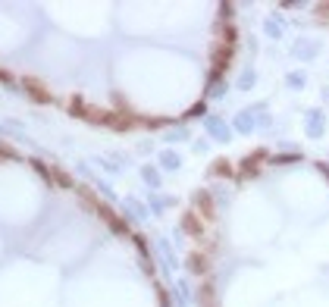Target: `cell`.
Wrapping results in <instances>:
<instances>
[{
  "mask_svg": "<svg viewBox=\"0 0 329 307\" xmlns=\"http://www.w3.org/2000/svg\"><path fill=\"white\" fill-rule=\"evenodd\" d=\"M25 85H29V91H31L35 97H41V100H47V97H50V94H47V88H44L41 82H35V79H25Z\"/></svg>",
  "mask_w": 329,
  "mask_h": 307,
  "instance_id": "1",
  "label": "cell"
}]
</instances>
